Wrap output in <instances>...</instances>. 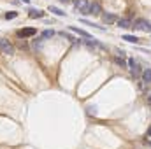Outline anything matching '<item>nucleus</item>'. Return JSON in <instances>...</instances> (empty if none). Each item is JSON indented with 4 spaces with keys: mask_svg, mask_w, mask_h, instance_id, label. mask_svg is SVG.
Segmentation results:
<instances>
[{
    "mask_svg": "<svg viewBox=\"0 0 151 149\" xmlns=\"http://www.w3.org/2000/svg\"><path fill=\"white\" fill-rule=\"evenodd\" d=\"M132 28L141 32H151V23H148L146 19H135V23H132Z\"/></svg>",
    "mask_w": 151,
    "mask_h": 149,
    "instance_id": "1",
    "label": "nucleus"
},
{
    "mask_svg": "<svg viewBox=\"0 0 151 149\" xmlns=\"http://www.w3.org/2000/svg\"><path fill=\"white\" fill-rule=\"evenodd\" d=\"M0 51H2L4 54H12V53H14V47H12V44H9V40L0 39Z\"/></svg>",
    "mask_w": 151,
    "mask_h": 149,
    "instance_id": "2",
    "label": "nucleus"
},
{
    "mask_svg": "<svg viewBox=\"0 0 151 149\" xmlns=\"http://www.w3.org/2000/svg\"><path fill=\"white\" fill-rule=\"evenodd\" d=\"M100 4L99 2H91V4H88V9H86V14H93V16H97V14H100Z\"/></svg>",
    "mask_w": 151,
    "mask_h": 149,
    "instance_id": "3",
    "label": "nucleus"
},
{
    "mask_svg": "<svg viewBox=\"0 0 151 149\" xmlns=\"http://www.w3.org/2000/svg\"><path fill=\"white\" fill-rule=\"evenodd\" d=\"M128 67H130L132 75H135V77H137V75H141V67L135 63V60H134V58H130V60H128Z\"/></svg>",
    "mask_w": 151,
    "mask_h": 149,
    "instance_id": "4",
    "label": "nucleus"
},
{
    "mask_svg": "<svg viewBox=\"0 0 151 149\" xmlns=\"http://www.w3.org/2000/svg\"><path fill=\"white\" fill-rule=\"evenodd\" d=\"M37 34V30L35 28H21V30H18V37H32V35H35Z\"/></svg>",
    "mask_w": 151,
    "mask_h": 149,
    "instance_id": "5",
    "label": "nucleus"
},
{
    "mask_svg": "<svg viewBox=\"0 0 151 149\" xmlns=\"http://www.w3.org/2000/svg\"><path fill=\"white\" fill-rule=\"evenodd\" d=\"M74 7L77 11H83V14H86L88 9V0H74Z\"/></svg>",
    "mask_w": 151,
    "mask_h": 149,
    "instance_id": "6",
    "label": "nucleus"
},
{
    "mask_svg": "<svg viewBox=\"0 0 151 149\" xmlns=\"http://www.w3.org/2000/svg\"><path fill=\"white\" fill-rule=\"evenodd\" d=\"M119 28H132V21L130 19H118L116 21Z\"/></svg>",
    "mask_w": 151,
    "mask_h": 149,
    "instance_id": "7",
    "label": "nucleus"
},
{
    "mask_svg": "<svg viewBox=\"0 0 151 149\" xmlns=\"http://www.w3.org/2000/svg\"><path fill=\"white\" fill-rule=\"evenodd\" d=\"M102 21L107 23V25H109V23H114V21H116V16H114V14H104V16H102Z\"/></svg>",
    "mask_w": 151,
    "mask_h": 149,
    "instance_id": "8",
    "label": "nucleus"
},
{
    "mask_svg": "<svg viewBox=\"0 0 151 149\" xmlns=\"http://www.w3.org/2000/svg\"><path fill=\"white\" fill-rule=\"evenodd\" d=\"M70 30L76 32V34H79L81 37H84V39H91V35H90V34H86L84 30H79V28H76V27H70Z\"/></svg>",
    "mask_w": 151,
    "mask_h": 149,
    "instance_id": "9",
    "label": "nucleus"
},
{
    "mask_svg": "<svg viewBox=\"0 0 151 149\" xmlns=\"http://www.w3.org/2000/svg\"><path fill=\"white\" fill-rule=\"evenodd\" d=\"M44 12L39 11V9H30V18H42Z\"/></svg>",
    "mask_w": 151,
    "mask_h": 149,
    "instance_id": "10",
    "label": "nucleus"
},
{
    "mask_svg": "<svg viewBox=\"0 0 151 149\" xmlns=\"http://www.w3.org/2000/svg\"><path fill=\"white\" fill-rule=\"evenodd\" d=\"M142 81L144 82H151V69H146L142 72Z\"/></svg>",
    "mask_w": 151,
    "mask_h": 149,
    "instance_id": "11",
    "label": "nucleus"
},
{
    "mask_svg": "<svg viewBox=\"0 0 151 149\" xmlns=\"http://www.w3.org/2000/svg\"><path fill=\"white\" fill-rule=\"evenodd\" d=\"M123 40H127V42H139V39L135 37V35H123Z\"/></svg>",
    "mask_w": 151,
    "mask_h": 149,
    "instance_id": "12",
    "label": "nucleus"
},
{
    "mask_svg": "<svg viewBox=\"0 0 151 149\" xmlns=\"http://www.w3.org/2000/svg\"><path fill=\"white\" fill-rule=\"evenodd\" d=\"M49 11H51V12H55L56 16H65V12H63V11H60L58 7H53V5H51V7H49Z\"/></svg>",
    "mask_w": 151,
    "mask_h": 149,
    "instance_id": "13",
    "label": "nucleus"
},
{
    "mask_svg": "<svg viewBox=\"0 0 151 149\" xmlns=\"http://www.w3.org/2000/svg\"><path fill=\"white\" fill-rule=\"evenodd\" d=\"M53 35H55V32H53V30H46V32L42 34V37H44V39H49V37H53Z\"/></svg>",
    "mask_w": 151,
    "mask_h": 149,
    "instance_id": "14",
    "label": "nucleus"
},
{
    "mask_svg": "<svg viewBox=\"0 0 151 149\" xmlns=\"http://www.w3.org/2000/svg\"><path fill=\"white\" fill-rule=\"evenodd\" d=\"M116 60V63H119L121 67H125V60H123V54H121V58H114Z\"/></svg>",
    "mask_w": 151,
    "mask_h": 149,
    "instance_id": "15",
    "label": "nucleus"
},
{
    "mask_svg": "<svg viewBox=\"0 0 151 149\" xmlns=\"http://www.w3.org/2000/svg\"><path fill=\"white\" fill-rule=\"evenodd\" d=\"M16 16H18L16 12H7V14H5V18H7V19H12V18H16Z\"/></svg>",
    "mask_w": 151,
    "mask_h": 149,
    "instance_id": "16",
    "label": "nucleus"
},
{
    "mask_svg": "<svg viewBox=\"0 0 151 149\" xmlns=\"http://www.w3.org/2000/svg\"><path fill=\"white\" fill-rule=\"evenodd\" d=\"M62 4H69V2H72V0H60Z\"/></svg>",
    "mask_w": 151,
    "mask_h": 149,
    "instance_id": "17",
    "label": "nucleus"
},
{
    "mask_svg": "<svg viewBox=\"0 0 151 149\" xmlns=\"http://www.w3.org/2000/svg\"><path fill=\"white\" fill-rule=\"evenodd\" d=\"M148 102H150V105H151V97H148Z\"/></svg>",
    "mask_w": 151,
    "mask_h": 149,
    "instance_id": "18",
    "label": "nucleus"
},
{
    "mask_svg": "<svg viewBox=\"0 0 151 149\" xmlns=\"http://www.w3.org/2000/svg\"><path fill=\"white\" fill-rule=\"evenodd\" d=\"M150 135H151V128H150Z\"/></svg>",
    "mask_w": 151,
    "mask_h": 149,
    "instance_id": "19",
    "label": "nucleus"
},
{
    "mask_svg": "<svg viewBox=\"0 0 151 149\" xmlns=\"http://www.w3.org/2000/svg\"><path fill=\"white\" fill-rule=\"evenodd\" d=\"M23 2H28V0H23Z\"/></svg>",
    "mask_w": 151,
    "mask_h": 149,
    "instance_id": "20",
    "label": "nucleus"
}]
</instances>
